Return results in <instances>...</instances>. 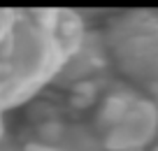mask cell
Returning a JSON list of instances; mask_svg holds the SVG:
<instances>
[{
  "instance_id": "6da1fadb",
  "label": "cell",
  "mask_w": 158,
  "mask_h": 151,
  "mask_svg": "<svg viewBox=\"0 0 158 151\" xmlns=\"http://www.w3.org/2000/svg\"><path fill=\"white\" fill-rule=\"evenodd\" d=\"M81 26L70 12L0 10V107L35 91L77 47Z\"/></svg>"
},
{
  "instance_id": "7a4b0ae2",
  "label": "cell",
  "mask_w": 158,
  "mask_h": 151,
  "mask_svg": "<svg viewBox=\"0 0 158 151\" xmlns=\"http://www.w3.org/2000/svg\"><path fill=\"white\" fill-rule=\"evenodd\" d=\"M109 44L126 74L158 91V12H126L114 19Z\"/></svg>"
},
{
  "instance_id": "3957f363",
  "label": "cell",
  "mask_w": 158,
  "mask_h": 151,
  "mask_svg": "<svg viewBox=\"0 0 158 151\" xmlns=\"http://www.w3.org/2000/svg\"><path fill=\"white\" fill-rule=\"evenodd\" d=\"M158 130V109L153 103L135 98L123 119L107 132V146L114 151H139Z\"/></svg>"
},
{
  "instance_id": "277c9868",
  "label": "cell",
  "mask_w": 158,
  "mask_h": 151,
  "mask_svg": "<svg viewBox=\"0 0 158 151\" xmlns=\"http://www.w3.org/2000/svg\"><path fill=\"white\" fill-rule=\"evenodd\" d=\"M26 151H56L51 144H30Z\"/></svg>"
},
{
  "instance_id": "5b68a950",
  "label": "cell",
  "mask_w": 158,
  "mask_h": 151,
  "mask_svg": "<svg viewBox=\"0 0 158 151\" xmlns=\"http://www.w3.org/2000/svg\"><path fill=\"white\" fill-rule=\"evenodd\" d=\"M153 151H158V149H153Z\"/></svg>"
},
{
  "instance_id": "8992f818",
  "label": "cell",
  "mask_w": 158,
  "mask_h": 151,
  "mask_svg": "<svg viewBox=\"0 0 158 151\" xmlns=\"http://www.w3.org/2000/svg\"><path fill=\"white\" fill-rule=\"evenodd\" d=\"M0 130H2V128H0Z\"/></svg>"
}]
</instances>
